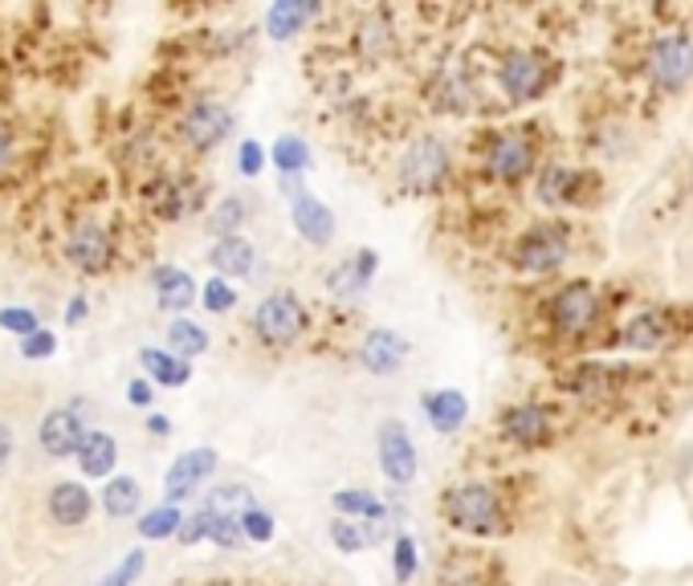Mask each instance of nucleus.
<instances>
[{
	"label": "nucleus",
	"instance_id": "obj_1",
	"mask_svg": "<svg viewBox=\"0 0 693 586\" xmlns=\"http://www.w3.org/2000/svg\"><path fill=\"white\" fill-rule=\"evenodd\" d=\"M645 78L657 94H685L693 87V37L685 30H669L645 54Z\"/></svg>",
	"mask_w": 693,
	"mask_h": 586
},
{
	"label": "nucleus",
	"instance_id": "obj_2",
	"mask_svg": "<svg viewBox=\"0 0 693 586\" xmlns=\"http://www.w3.org/2000/svg\"><path fill=\"white\" fill-rule=\"evenodd\" d=\"M604 318V298L592 281H571L550 298V326L559 330L564 338H583L592 334Z\"/></svg>",
	"mask_w": 693,
	"mask_h": 586
},
{
	"label": "nucleus",
	"instance_id": "obj_3",
	"mask_svg": "<svg viewBox=\"0 0 693 586\" xmlns=\"http://www.w3.org/2000/svg\"><path fill=\"white\" fill-rule=\"evenodd\" d=\"M571 257V232L567 225H535L531 232H522L514 244V265L531 277H547L559 273Z\"/></svg>",
	"mask_w": 693,
	"mask_h": 586
},
{
	"label": "nucleus",
	"instance_id": "obj_4",
	"mask_svg": "<svg viewBox=\"0 0 693 586\" xmlns=\"http://www.w3.org/2000/svg\"><path fill=\"white\" fill-rule=\"evenodd\" d=\"M445 514L465 533H493L502 526V501H498V493L490 485L465 481V485L445 493Z\"/></svg>",
	"mask_w": 693,
	"mask_h": 586
},
{
	"label": "nucleus",
	"instance_id": "obj_5",
	"mask_svg": "<svg viewBox=\"0 0 693 586\" xmlns=\"http://www.w3.org/2000/svg\"><path fill=\"white\" fill-rule=\"evenodd\" d=\"M535 168H538L535 139L522 127L498 130L490 139V147H486V172H490L493 180H502V184H522Z\"/></svg>",
	"mask_w": 693,
	"mask_h": 586
},
{
	"label": "nucleus",
	"instance_id": "obj_6",
	"mask_svg": "<svg viewBox=\"0 0 693 586\" xmlns=\"http://www.w3.org/2000/svg\"><path fill=\"white\" fill-rule=\"evenodd\" d=\"M498 78H502V90L510 102H535L555 82V66H550V58L543 49H514L502 61Z\"/></svg>",
	"mask_w": 693,
	"mask_h": 586
},
{
	"label": "nucleus",
	"instance_id": "obj_7",
	"mask_svg": "<svg viewBox=\"0 0 693 586\" xmlns=\"http://www.w3.org/2000/svg\"><path fill=\"white\" fill-rule=\"evenodd\" d=\"M448 175V151L441 139H417V143L408 147L405 159H400V184L408 192H420V196H429L436 187L445 184Z\"/></svg>",
	"mask_w": 693,
	"mask_h": 586
},
{
	"label": "nucleus",
	"instance_id": "obj_8",
	"mask_svg": "<svg viewBox=\"0 0 693 586\" xmlns=\"http://www.w3.org/2000/svg\"><path fill=\"white\" fill-rule=\"evenodd\" d=\"M678 314L664 310V306H652V310H640L621 326V346L633 351V355H652V351H664V346L678 338Z\"/></svg>",
	"mask_w": 693,
	"mask_h": 586
},
{
	"label": "nucleus",
	"instance_id": "obj_9",
	"mask_svg": "<svg viewBox=\"0 0 693 586\" xmlns=\"http://www.w3.org/2000/svg\"><path fill=\"white\" fill-rule=\"evenodd\" d=\"M303 326H306V310L294 294H274V298L258 301V310H253V330L274 346L294 343L303 334Z\"/></svg>",
	"mask_w": 693,
	"mask_h": 586
},
{
	"label": "nucleus",
	"instance_id": "obj_10",
	"mask_svg": "<svg viewBox=\"0 0 693 586\" xmlns=\"http://www.w3.org/2000/svg\"><path fill=\"white\" fill-rule=\"evenodd\" d=\"M502 436L519 448H543L555 436V415L543 403H514L502 412Z\"/></svg>",
	"mask_w": 693,
	"mask_h": 586
},
{
	"label": "nucleus",
	"instance_id": "obj_11",
	"mask_svg": "<svg viewBox=\"0 0 693 586\" xmlns=\"http://www.w3.org/2000/svg\"><path fill=\"white\" fill-rule=\"evenodd\" d=\"M628 379V367L621 363H579L576 371L567 375V391L579 400H607L616 395Z\"/></svg>",
	"mask_w": 693,
	"mask_h": 586
},
{
	"label": "nucleus",
	"instance_id": "obj_12",
	"mask_svg": "<svg viewBox=\"0 0 693 586\" xmlns=\"http://www.w3.org/2000/svg\"><path fill=\"white\" fill-rule=\"evenodd\" d=\"M379 464H384V476L396 481V485H408L417 476V448L408 440L405 424H384V432H379Z\"/></svg>",
	"mask_w": 693,
	"mask_h": 586
},
{
	"label": "nucleus",
	"instance_id": "obj_13",
	"mask_svg": "<svg viewBox=\"0 0 693 586\" xmlns=\"http://www.w3.org/2000/svg\"><path fill=\"white\" fill-rule=\"evenodd\" d=\"M66 257L87 273L106 269L111 265V232L102 225H78L70 232V241H66Z\"/></svg>",
	"mask_w": 693,
	"mask_h": 586
},
{
	"label": "nucleus",
	"instance_id": "obj_14",
	"mask_svg": "<svg viewBox=\"0 0 693 586\" xmlns=\"http://www.w3.org/2000/svg\"><path fill=\"white\" fill-rule=\"evenodd\" d=\"M82 440H87V428H82L78 412L61 407V412L45 415L42 444H45V452H49V457H73V452L82 448Z\"/></svg>",
	"mask_w": 693,
	"mask_h": 586
},
{
	"label": "nucleus",
	"instance_id": "obj_15",
	"mask_svg": "<svg viewBox=\"0 0 693 586\" xmlns=\"http://www.w3.org/2000/svg\"><path fill=\"white\" fill-rule=\"evenodd\" d=\"M217 469V452L213 448H196V452H184V457L175 460L172 469H168V501H180V497H189L192 489L201 485L208 472Z\"/></svg>",
	"mask_w": 693,
	"mask_h": 586
},
{
	"label": "nucleus",
	"instance_id": "obj_16",
	"mask_svg": "<svg viewBox=\"0 0 693 586\" xmlns=\"http://www.w3.org/2000/svg\"><path fill=\"white\" fill-rule=\"evenodd\" d=\"M232 118L225 106H217V102H204V106H196L189 118H184V139H189L192 147H201V151H208V147H217L225 135H229Z\"/></svg>",
	"mask_w": 693,
	"mask_h": 586
},
{
	"label": "nucleus",
	"instance_id": "obj_17",
	"mask_svg": "<svg viewBox=\"0 0 693 586\" xmlns=\"http://www.w3.org/2000/svg\"><path fill=\"white\" fill-rule=\"evenodd\" d=\"M408 355V343L396 334V330H372L367 338H363V367L367 371H376V375H391V371H400V363H405Z\"/></svg>",
	"mask_w": 693,
	"mask_h": 586
},
{
	"label": "nucleus",
	"instance_id": "obj_18",
	"mask_svg": "<svg viewBox=\"0 0 693 586\" xmlns=\"http://www.w3.org/2000/svg\"><path fill=\"white\" fill-rule=\"evenodd\" d=\"M372 273H376V253L367 249V253H355L351 261H343L339 269H331V277H327V289H331L339 301H351V298H360L363 289H367Z\"/></svg>",
	"mask_w": 693,
	"mask_h": 586
},
{
	"label": "nucleus",
	"instance_id": "obj_19",
	"mask_svg": "<svg viewBox=\"0 0 693 586\" xmlns=\"http://www.w3.org/2000/svg\"><path fill=\"white\" fill-rule=\"evenodd\" d=\"M294 229L303 232L310 244H327L334 232V216L327 204H318L315 196H294Z\"/></svg>",
	"mask_w": 693,
	"mask_h": 586
},
{
	"label": "nucleus",
	"instance_id": "obj_20",
	"mask_svg": "<svg viewBox=\"0 0 693 586\" xmlns=\"http://www.w3.org/2000/svg\"><path fill=\"white\" fill-rule=\"evenodd\" d=\"M579 184H583V175L576 168H567V163H547L543 172H538V200L543 204H571L576 200Z\"/></svg>",
	"mask_w": 693,
	"mask_h": 586
},
{
	"label": "nucleus",
	"instance_id": "obj_21",
	"mask_svg": "<svg viewBox=\"0 0 693 586\" xmlns=\"http://www.w3.org/2000/svg\"><path fill=\"white\" fill-rule=\"evenodd\" d=\"M424 412H429V420H433L436 432H457L465 424V415H469V403H465L462 391L445 387V391L424 395Z\"/></svg>",
	"mask_w": 693,
	"mask_h": 586
},
{
	"label": "nucleus",
	"instance_id": "obj_22",
	"mask_svg": "<svg viewBox=\"0 0 693 586\" xmlns=\"http://www.w3.org/2000/svg\"><path fill=\"white\" fill-rule=\"evenodd\" d=\"M49 514L61 526H82L90 514V493L78 481H66V485H58L49 493Z\"/></svg>",
	"mask_w": 693,
	"mask_h": 586
},
{
	"label": "nucleus",
	"instance_id": "obj_23",
	"mask_svg": "<svg viewBox=\"0 0 693 586\" xmlns=\"http://www.w3.org/2000/svg\"><path fill=\"white\" fill-rule=\"evenodd\" d=\"M78 460H82V472H87V476H106L118 460L115 436H106V432H90L87 440H82V448H78Z\"/></svg>",
	"mask_w": 693,
	"mask_h": 586
},
{
	"label": "nucleus",
	"instance_id": "obj_24",
	"mask_svg": "<svg viewBox=\"0 0 693 586\" xmlns=\"http://www.w3.org/2000/svg\"><path fill=\"white\" fill-rule=\"evenodd\" d=\"M156 286H159V306H163V310H189L192 301H196V281H192L184 269H159Z\"/></svg>",
	"mask_w": 693,
	"mask_h": 586
},
{
	"label": "nucleus",
	"instance_id": "obj_25",
	"mask_svg": "<svg viewBox=\"0 0 693 586\" xmlns=\"http://www.w3.org/2000/svg\"><path fill=\"white\" fill-rule=\"evenodd\" d=\"M208 261L217 265L220 273H232V277H246L249 269H253V249H249V241H241V237H225V241L213 244V253H208Z\"/></svg>",
	"mask_w": 693,
	"mask_h": 586
},
{
	"label": "nucleus",
	"instance_id": "obj_26",
	"mask_svg": "<svg viewBox=\"0 0 693 586\" xmlns=\"http://www.w3.org/2000/svg\"><path fill=\"white\" fill-rule=\"evenodd\" d=\"M306 16H315V4L282 0V4H274V9H270V16H265V30H270V37H277V42H286L289 33L303 30Z\"/></svg>",
	"mask_w": 693,
	"mask_h": 586
},
{
	"label": "nucleus",
	"instance_id": "obj_27",
	"mask_svg": "<svg viewBox=\"0 0 693 586\" xmlns=\"http://www.w3.org/2000/svg\"><path fill=\"white\" fill-rule=\"evenodd\" d=\"M144 367H147V375H151V379H156V383H163V387H180V383H189V363H184V358H172L168 355V351H151V346H147L144 355Z\"/></svg>",
	"mask_w": 693,
	"mask_h": 586
},
{
	"label": "nucleus",
	"instance_id": "obj_28",
	"mask_svg": "<svg viewBox=\"0 0 693 586\" xmlns=\"http://www.w3.org/2000/svg\"><path fill=\"white\" fill-rule=\"evenodd\" d=\"M253 509V497H249V489L241 485H225V489H213V497L204 501V514L213 517H241Z\"/></svg>",
	"mask_w": 693,
	"mask_h": 586
},
{
	"label": "nucleus",
	"instance_id": "obj_29",
	"mask_svg": "<svg viewBox=\"0 0 693 586\" xmlns=\"http://www.w3.org/2000/svg\"><path fill=\"white\" fill-rule=\"evenodd\" d=\"M102 505H106V514L111 517L135 514V505H139V485H135L130 476H115L111 485L102 489Z\"/></svg>",
	"mask_w": 693,
	"mask_h": 586
},
{
	"label": "nucleus",
	"instance_id": "obj_30",
	"mask_svg": "<svg viewBox=\"0 0 693 586\" xmlns=\"http://www.w3.org/2000/svg\"><path fill=\"white\" fill-rule=\"evenodd\" d=\"M168 346H172L175 355H201L204 346H208V334H204L196 322L180 318V322H172V326H168Z\"/></svg>",
	"mask_w": 693,
	"mask_h": 586
},
{
	"label": "nucleus",
	"instance_id": "obj_31",
	"mask_svg": "<svg viewBox=\"0 0 693 586\" xmlns=\"http://www.w3.org/2000/svg\"><path fill=\"white\" fill-rule=\"evenodd\" d=\"M175 529H180V509H175V505H159V509H151V514L139 521V533H144V538H168Z\"/></svg>",
	"mask_w": 693,
	"mask_h": 586
},
{
	"label": "nucleus",
	"instance_id": "obj_32",
	"mask_svg": "<svg viewBox=\"0 0 693 586\" xmlns=\"http://www.w3.org/2000/svg\"><path fill=\"white\" fill-rule=\"evenodd\" d=\"M306 159H310V151H306L303 139H294V135H286V139H277V147H274V163L282 168V172H303Z\"/></svg>",
	"mask_w": 693,
	"mask_h": 586
},
{
	"label": "nucleus",
	"instance_id": "obj_33",
	"mask_svg": "<svg viewBox=\"0 0 693 586\" xmlns=\"http://www.w3.org/2000/svg\"><path fill=\"white\" fill-rule=\"evenodd\" d=\"M331 542L343 550V554H355V550H363L367 545V533H363V521H346V517H339V521H331Z\"/></svg>",
	"mask_w": 693,
	"mask_h": 586
},
{
	"label": "nucleus",
	"instance_id": "obj_34",
	"mask_svg": "<svg viewBox=\"0 0 693 586\" xmlns=\"http://www.w3.org/2000/svg\"><path fill=\"white\" fill-rule=\"evenodd\" d=\"M391 45V30L384 16H372V21H363L360 25V49L363 54H384Z\"/></svg>",
	"mask_w": 693,
	"mask_h": 586
},
{
	"label": "nucleus",
	"instance_id": "obj_35",
	"mask_svg": "<svg viewBox=\"0 0 693 586\" xmlns=\"http://www.w3.org/2000/svg\"><path fill=\"white\" fill-rule=\"evenodd\" d=\"M241 216H246V204H241V200H225L217 212H213V220H208V232L225 241V237H232V229L241 225Z\"/></svg>",
	"mask_w": 693,
	"mask_h": 586
},
{
	"label": "nucleus",
	"instance_id": "obj_36",
	"mask_svg": "<svg viewBox=\"0 0 693 586\" xmlns=\"http://www.w3.org/2000/svg\"><path fill=\"white\" fill-rule=\"evenodd\" d=\"M208 538L217 545H225V550H232V545L246 542V533H241V517H213L208 514Z\"/></svg>",
	"mask_w": 693,
	"mask_h": 586
},
{
	"label": "nucleus",
	"instance_id": "obj_37",
	"mask_svg": "<svg viewBox=\"0 0 693 586\" xmlns=\"http://www.w3.org/2000/svg\"><path fill=\"white\" fill-rule=\"evenodd\" d=\"M334 509H343V514H367V517H379L384 514V505H379L376 497H372V493H351V489H346V493H334Z\"/></svg>",
	"mask_w": 693,
	"mask_h": 586
},
{
	"label": "nucleus",
	"instance_id": "obj_38",
	"mask_svg": "<svg viewBox=\"0 0 693 586\" xmlns=\"http://www.w3.org/2000/svg\"><path fill=\"white\" fill-rule=\"evenodd\" d=\"M241 533H246L249 542H270L274 538V517L253 505L249 514H241Z\"/></svg>",
	"mask_w": 693,
	"mask_h": 586
},
{
	"label": "nucleus",
	"instance_id": "obj_39",
	"mask_svg": "<svg viewBox=\"0 0 693 586\" xmlns=\"http://www.w3.org/2000/svg\"><path fill=\"white\" fill-rule=\"evenodd\" d=\"M204 306L213 310V314H225V310H232V301H237V294H232L229 281H220V277H213L208 286H204Z\"/></svg>",
	"mask_w": 693,
	"mask_h": 586
},
{
	"label": "nucleus",
	"instance_id": "obj_40",
	"mask_svg": "<svg viewBox=\"0 0 693 586\" xmlns=\"http://www.w3.org/2000/svg\"><path fill=\"white\" fill-rule=\"evenodd\" d=\"M144 562H147V554H144V550H135V554H127V562H123L118 571L106 574L99 586H130L135 578H139V571H144Z\"/></svg>",
	"mask_w": 693,
	"mask_h": 586
},
{
	"label": "nucleus",
	"instance_id": "obj_41",
	"mask_svg": "<svg viewBox=\"0 0 693 586\" xmlns=\"http://www.w3.org/2000/svg\"><path fill=\"white\" fill-rule=\"evenodd\" d=\"M391 571H396V578H400V583H408V578H412V571H417V542H412V538H400V542H396Z\"/></svg>",
	"mask_w": 693,
	"mask_h": 586
},
{
	"label": "nucleus",
	"instance_id": "obj_42",
	"mask_svg": "<svg viewBox=\"0 0 693 586\" xmlns=\"http://www.w3.org/2000/svg\"><path fill=\"white\" fill-rule=\"evenodd\" d=\"M54 351H58V338H54L49 330H33L30 338L21 343V355L25 358H49Z\"/></svg>",
	"mask_w": 693,
	"mask_h": 586
},
{
	"label": "nucleus",
	"instance_id": "obj_43",
	"mask_svg": "<svg viewBox=\"0 0 693 586\" xmlns=\"http://www.w3.org/2000/svg\"><path fill=\"white\" fill-rule=\"evenodd\" d=\"M0 326L16 330V334H25V338H30L33 330H42V326H37V318H33L30 310H0Z\"/></svg>",
	"mask_w": 693,
	"mask_h": 586
},
{
	"label": "nucleus",
	"instance_id": "obj_44",
	"mask_svg": "<svg viewBox=\"0 0 693 586\" xmlns=\"http://www.w3.org/2000/svg\"><path fill=\"white\" fill-rule=\"evenodd\" d=\"M175 533H180V542H189V545H192V542H201V538H208V514L201 509V514L192 517L189 526H180Z\"/></svg>",
	"mask_w": 693,
	"mask_h": 586
},
{
	"label": "nucleus",
	"instance_id": "obj_45",
	"mask_svg": "<svg viewBox=\"0 0 693 586\" xmlns=\"http://www.w3.org/2000/svg\"><path fill=\"white\" fill-rule=\"evenodd\" d=\"M261 159H265V156H261V147L258 143H246V147H241V172L258 175L261 172Z\"/></svg>",
	"mask_w": 693,
	"mask_h": 586
},
{
	"label": "nucleus",
	"instance_id": "obj_46",
	"mask_svg": "<svg viewBox=\"0 0 693 586\" xmlns=\"http://www.w3.org/2000/svg\"><path fill=\"white\" fill-rule=\"evenodd\" d=\"M151 395H156V391H151V383H144V379L127 387V400H130V403H139V407H144V403H151Z\"/></svg>",
	"mask_w": 693,
	"mask_h": 586
},
{
	"label": "nucleus",
	"instance_id": "obj_47",
	"mask_svg": "<svg viewBox=\"0 0 693 586\" xmlns=\"http://www.w3.org/2000/svg\"><path fill=\"white\" fill-rule=\"evenodd\" d=\"M82 318H87V298H73L70 306H66V322H82Z\"/></svg>",
	"mask_w": 693,
	"mask_h": 586
},
{
	"label": "nucleus",
	"instance_id": "obj_48",
	"mask_svg": "<svg viewBox=\"0 0 693 586\" xmlns=\"http://www.w3.org/2000/svg\"><path fill=\"white\" fill-rule=\"evenodd\" d=\"M9 457H13V432L0 424V464H4Z\"/></svg>",
	"mask_w": 693,
	"mask_h": 586
},
{
	"label": "nucleus",
	"instance_id": "obj_49",
	"mask_svg": "<svg viewBox=\"0 0 693 586\" xmlns=\"http://www.w3.org/2000/svg\"><path fill=\"white\" fill-rule=\"evenodd\" d=\"M9 159H13V143H9V135L0 130V172L9 168Z\"/></svg>",
	"mask_w": 693,
	"mask_h": 586
},
{
	"label": "nucleus",
	"instance_id": "obj_50",
	"mask_svg": "<svg viewBox=\"0 0 693 586\" xmlns=\"http://www.w3.org/2000/svg\"><path fill=\"white\" fill-rule=\"evenodd\" d=\"M147 428L156 432V436H168V432H172V424H168L163 415H151V420H147Z\"/></svg>",
	"mask_w": 693,
	"mask_h": 586
}]
</instances>
